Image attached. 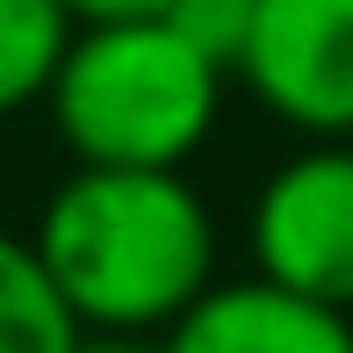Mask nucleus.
Here are the masks:
<instances>
[{"label": "nucleus", "mask_w": 353, "mask_h": 353, "mask_svg": "<svg viewBox=\"0 0 353 353\" xmlns=\"http://www.w3.org/2000/svg\"><path fill=\"white\" fill-rule=\"evenodd\" d=\"M159 353H353V317L332 303L288 296L260 274H238L216 281L159 339Z\"/></svg>", "instance_id": "39448f33"}, {"label": "nucleus", "mask_w": 353, "mask_h": 353, "mask_svg": "<svg viewBox=\"0 0 353 353\" xmlns=\"http://www.w3.org/2000/svg\"><path fill=\"white\" fill-rule=\"evenodd\" d=\"M166 22L181 29V37L195 43L202 58H216V65L238 79V58H245L252 22H260V0H173Z\"/></svg>", "instance_id": "6e6552de"}, {"label": "nucleus", "mask_w": 353, "mask_h": 353, "mask_svg": "<svg viewBox=\"0 0 353 353\" xmlns=\"http://www.w3.org/2000/svg\"><path fill=\"white\" fill-rule=\"evenodd\" d=\"M29 245L94 339H166L223 281L216 210L188 173L72 166L43 195Z\"/></svg>", "instance_id": "f257e3e1"}, {"label": "nucleus", "mask_w": 353, "mask_h": 353, "mask_svg": "<svg viewBox=\"0 0 353 353\" xmlns=\"http://www.w3.org/2000/svg\"><path fill=\"white\" fill-rule=\"evenodd\" d=\"M79 317L22 231H0V353H79Z\"/></svg>", "instance_id": "0eeeda50"}, {"label": "nucleus", "mask_w": 353, "mask_h": 353, "mask_svg": "<svg viewBox=\"0 0 353 353\" xmlns=\"http://www.w3.org/2000/svg\"><path fill=\"white\" fill-rule=\"evenodd\" d=\"M245 260L288 296L353 317V137L288 144L245 202Z\"/></svg>", "instance_id": "7ed1b4c3"}, {"label": "nucleus", "mask_w": 353, "mask_h": 353, "mask_svg": "<svg viewBox=\"0 0 353 353\" xmlns=\"http://www.w3.org/2000/svg\"><path fill=\"white\" fill-rule=\"evenodd\" d=\"M79 353H159V339H79Z\"/></svg>", "instance_id": "9d476101"}, {"label": "nucleus", "mask_w": 353, "mask_h": 353, "mask_svg": "<svg viewBox=\"0 0 353 353\" xmlns=\"http://www.w3.org/2000/svg\"><path fill=\"white\" fill-rule=\"evenodd\" d=\"M72 37L79 14L65 0H0V123L51 101Z\"/></svg>", "instance_id": "423d86ee"}, {"label": "nucleus", "mask_w": 353, "mask_h": 353, "mask_svg": "<svg viewBox=\"0 0 353 353\" xmlns=\"http://www.w3.org/2000/svg\"><path fill=\"white\" fill-rule=\"evenodd\" d=\"M79 22H137V14H166L173 0H65Z\"/></svg>", "instance_id": "1a4fd4ad"}, {"label": "nucleus", "mask_w": 353, "mask_h": 353, "mask_svg": "<svg viewBox=\"0 0 353 353\" xmlns=\"http://www.w3.org/2000/svg\"><path fill=\"white\" fill-rule=\"evenodd\" d=\"M238 87L296 144L353 137V0H260Z\"/></svg>", "instance_id": "20e7f679"}, {"label": "nucleus", "mask_w": 353, "mask_h": 353, "mask_svg": "<svg viewBox=\"0 0 353 353\" xmlns=\"http://www.w3.org/2000/svg\"><path fill=\"white\" fill-rule=\"evenodd\" d=\"M231 72L202 58L166 14L137 22H79L58 87L43 101L72 166L123 173H188L216 137Z\"/></svg>", "instance_id": "f03ea898"}]
</instances>
